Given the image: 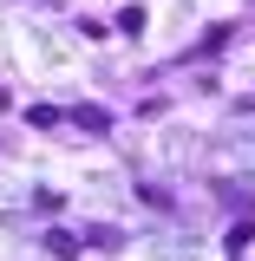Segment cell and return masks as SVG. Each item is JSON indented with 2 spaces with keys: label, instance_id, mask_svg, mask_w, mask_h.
<instances>
[{
  "label": "cell",
  "instance_id": "obj_1",
  "mask_svg": "<svg viewBox=\"0 0 255 261\" xmlns=\"http://www.w3.org/2000/svg\"><path fill=\"white\" fill-rule=\"evenodd\" d=\"M249 242H255V222H236V228H229V255H242Z\"/></svg>",
  "mask_w": 255,
  "mask_h": 261
},
{
  "label": "cell",
  "instance_id": "obj_2",
  "mask_svg": "<svg viewBox=\"0 0 255 261\" xmlns=\"http://www.w3.org/2000/svg\"><path fill=\"white\" fill-rule=\"evenodd\" d=\"M79 124H85V130H105V124H111V118H105L98 105H79Z\"/></svg>",
  "mask_w": 255,
  "mask_h": 261
}]
</instances>
